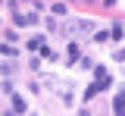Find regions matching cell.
Wrapping results in <instances>:
<instances>
[{"mask_svg": "<svg viewBox=\"0 0 125 116\" xmlns=\"http://www.w3.org/2000/svg\"><path fill=\"white\" fill-rule=\"evenodd\" d=\"M53 16H66V6L62 3H53Z\"/></svg>", "mask_w": 125, "mask_h": 116, "instance_id": "cell-6", "label": "cell"}, {"mask_svg": "<svg viewBox=\"0 0 125 116\" xmlns=\"http://www.w3.org/2000/svg\"><path fill=\"white\" fill-rule=\"evenodd\" d=\"M78 53H81V47H78L75 41H72V44L66 47V57H69V63H75V60H78Z\"/></svg>", "mask_w": 125, "mask_h": 116, "instance_id": "cell-3", "label": "cell"}, {"mask_svg": "<svg viewBox=\"0 0 125 116\" xmlns=\"http://www.w3.org/2000/svg\"><path fill=\"white\" fill-rule=\"evenodd\" d=\"M13 110L16 113H25V100L19 97V94H13Z\"/></svg>", "mask_w": 125, "mask_h": 116, "instance_id": "cell-4", "label": "cell"}, {"mask_svg": "<svg viewBox=\"0 0 125 116\" xmlns=\"http://www.w3.org/2000/svg\"><path fill=\"white\" fill-rule=\"evenodd\" d=\"M116 60H119V63H125V47H119V50H116Z\"/></svg>", "mask_w": 125, "mask_h": 116, "instance_id": "cell-8", "label": "cell"}, {"mask_svg": "<svg viewBox=\"0 0 125 116\" xmlns=\"http://www.w3.org/2000/svg\"><path fill=\"white\" fill-rule=\"evenodd\" d=\"M113 113H116V116H125V94H122V91H119L116 100H113Z\"/></svg>", "mask_w": 125, "mask_h": 116, "instance_id": "cell-1", "label": "cell"}, {"mask_svg": "<svg viewBox=\"0 0 125 116\" xmlns=\"http://www.w3.org/2000/svg\"><path fill=\"white\" fill-rule=\"evenodd\" d=\"M103 6H116V0H103Z\"/></svg>", "mask_w": 125, "mask_h": 116, "instance_id": "cell-9", "label": "cell"}, {"mask_svg": "<svg viewBox=\"0 0 125 116\" xmlns=\"http://www.w3.org/2000/svg\"><path fill=\"white\" fill-rule=\"evenodd\" d=\"M41 57H47V60H56V50H50V47H44V50H41Z\"/></svg>", "mask_w": 125, "mask_h": 116, "instance_id": "cell-7", "label": "cell"}, {"mask_svg": "<svg viewBox=\"0 0 125 116\" xmlns=\"http://www.w3.org/2000/svg\"><path fill=\"white\" fill-rule=\"evenodd\" d=\"M0 53H3V57H16V50H13V44H0Z\"/></svg>", "mask_w": 125, "mask_h": 116, "instance_id": "cell-5", "label": "cell"}, {"mask_svg": "<svg viewBox=\"0 0 125 116\" xmlns=\"http://www.w3.org/2000/svg\"><path fill=\"white\" fill-rule=\"evenodd\" d=\"M44 47H47V44H44V35H38V38H31V41H28V50H38V53H41Z\"/></svg>", "mask_w": 125, "mask_h": 116, "instance_id": "cell-2", "label": "cell"}]
</instances>
